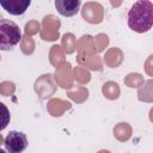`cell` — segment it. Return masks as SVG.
<instances>
[{
	"instance_id": "21",
	"label": "cell",
	"mask_w": 153,
	"mask_h": 153,
	"mask_svg": "<svg viewBox=\"0 0 153 153\" xmlns=\"http://www.w3.org/2000/svg\"><path fill=\"white\" fill-rule=\"evenodd\" d=\"M124 84L128 86V87H130V88H140L142 85H143V82H145V80H143V76L141 75V74H139V73H129L126 78H124Z\"/></svg>"
},
{
	"instance_id": "15",
	"label": "cell",
	"mask_w": 153,
	"mask_h": 153,
	"mask_svg": "<svg viewBox=\"0 0 153 153\" xmlns=\"http://www.w3.org/2000/svg\"><path fill=\"white\" fill-rule=\"evenodd\" d=\"M65 50L62 49L61 45H57V44H54L51 48H50V51H49V62L51 66H54L55 68L60 67L61 65H63L66 61H65Z\"/></svg>"
},
{
	"instance_id": "12",
	"label": "cell",
	"mask_w": 153,
	"mask_h": 153,
	"mask_svg": "<svg viewBox=\"0 0 153 153\" xmlns=\"http://www.w3.org/2000/svg\"><path fill=\"white\" fill-rule=\"evenodd\" d=\"M123 61V51L117 48V47H112L109 48L105 51L104 55V63L110 67V68H117Z\"/></svg>"
},
{
	"instance_id": "11",
	"label": "cell",
	"mask_w": 153,
	"mask_h": 153,
	"mask_svg": "<svg viewBox=\"0 0 153 153\" xmlns=\"http://www.w3.org/2000/svg\"><path fill=\"white\" fill-rule=\"evenodd\" d=\"M76 51L79 56L97 55V50L93 43V37L91 35H82L76 42Z\"/></svg>"
},
{
	"instance_id": "14",
	"label": "cell",
	"mask_w": 153,
	"mask_h": 153,
	"mask_svg": "<svg viewBox=\"0 0 153 153\" xmlns=\"http://www.w3.org/2000/svg\"><path fill=\"white\" fill-rule=\"evenodd\" d=\"M133 129L131 126L127 122H120L114 127V136L120 142H126L131 137Z\"/></svg>"
},
{
	"instance_id": "19",
	"label": "cell",
	"mask_w": 153,
	"mask_h": 153,
	"mask_svg": "<svg viewBox=\"0 0 153 153\" xmlns=\"http://www.w3.org/2000/svg\"><path fill=\"white\" fill-rule=\"evenodd\" d=\"M76 42L78 41H76L75 36L71 32H67L61 38V47L66 54H73L76 49Z\"/></svg>"
},
{
	"instance_id": "18",
	"label": "cell",
	"mask_w": 153,
	"mask_h": 153,
	"mask_svg": "<svg viewBox=\"0 0 153 153\" xmlns=\"http://www.w3.org/2000/svg\"><path fill=\"white\" fill-rule=\"evenodd\" d=\"M102 93H103V96L106 99L115 100V99H117L120 97L121 90H120V86H118L117 82H115V81H106L102 86Z\"/></svg>"
},
{
	"instance_id": "28",
	"label": "cell",
	"mask_w": 153,
	"mask_h": 153,
	"mask_svg": "<svg viewBox=\"0 0 153 153\" xmlns=\"http://www.w3.org/2000/svg\"><path fill=\"white\" fill-rule=\"evenodd\" d=\"M148 117H149V121L153 123V108L149 110V115H148Z\"/></svg>"
},
{
	"instance_id": "2",
	"label": "cell",
	"mask_w": 153,
	"mask_h": 153,
	"mask_svg": "<svg viewBox=\"0 0 153 153\" xmlns=\"http://www.w3.org/2000/svg\"><path fill=\"white\" fill-rule=\"evenodd\" d=\"M22 32L19 26L8 19H0V49L10 50L13 49L19 42H22Z\"/></svg>"
},
{
	"instance_id": "24",
	"label": "cell",
	"mask_w": 153,
	"mask_h": 153,
	"mask_svg": "<svg viewBox=\"0 0 153 153\" xmlns=\"http://www.w3.org/2000/svg\"><path fill=\"white\" fill-rule=\"evenodd\" d=\"M41 30H42V25H41V23L37 22V20H30V22H27V23L25 24V26H24V31H25V33L29 35V36L36 35V33L41 32Z\"/></svg>"
},
{
	"instance_id": "25",
	"label": "cell",
	"mask_w": 153,
	"mask_h": 153,
	"mask_svg": "<svg viewBox=\"0 0 153 153\" xmlns=\"http://www.w3.org/2000/svg\"><path fill=\"white\" fill-rule=\"evenodd\" d=\"M16 91V85L12 81H2L0 84V94L2 97L12 96Z\"/></svg>"
},
{
	"instance_id": "6",
	"label": "cell",
	"mask_w": 153,
	"mask_h": 153,
	"mask_svg": "<svg viewBox=\"0 0 153 153\" xmlns=\"http://www.w3.org/2000/svg\"><path fill=\"white\" fill-rule=\"evenodd\" d=\"M81 17L90 24H100L104 19V7L96 1H87L81 8Z\"/></svg>"
},
{
	"instance_id": "30",
	"label": "cell",
	"mask_w": 153,
	"mask_h": 153,
	"mask_svg": "<svg viewBox=\"0 0 153 153\" xmlns=\"http://www.w3.org/2000/svg\"><path fill=\"white\" fill-rule=\"evenodd\" d=\"M0 153H6V152H5V149H0Z\"/></svg>"
},
{
	"instance_id": "9",
	"label": "cell",
	"mask_w": 153,
	"mask_h": 153,
	"mask_svg": "<svg viewBox=\"0 0 153 153\" xmlns=\"http://www.w3.org/2000/svg\"><path fill=\"white\" fill-rule=\"evenodd\" d=\"M81 6L80 0H55V7L57 12L63 17L75 16Z\"/></svg>"
},
{
	"instance_id": "29",
	"label": "cell",
	"mask_w": 153,
	"mask_h": 153,
	"mask_svg": "<svg viewBox=\"0 0 153 153\" xmlns=\"http://www.w3.org/2000/svg\"><path fill=\"white\" fill-rule=\"evenodd\" d=\"M97 153H111L110 151H108V149H100L99 152H97Z\"/></svg>"
},
{
	"instance_id": "20",
	"label": "cell",
	"mask_w": 153,
	"mask_h": 153,
	"mask_svg": "<svg viewBox=\"0 0 153 153\" xmlns=\"http://www.w3.org/2000/svg\"><path fill=\"white\" fill-rule=\"evenodd\" d=\"M73 78H74V80H76V82L85 85V84L90 82L91 73L88 72L87 68H85L82 66H76L73 68Z\"/></svg>"
},
{
	"instance_id": "22",
	"label": "cell",
	"mask_w": 153,
	"mask_h": 153,
	"mask_svg": "<svg viewBox=\"0 0 153 153\" xmlns=\"http://www.w3.org/2000/svg\"><path fill=\"white\" fill-rule=\"evenodd\" d=\"M20 50L24 55H31L35 51V41L32 39L31 36L24 35L20 42Z\"/></svg>"
},
{
	"instance_id": "27",
	"label": "cell",
	"mask_w": 153,
	"mask_h": 153,
	"mask_svg": "<svg viewBox=\"0 0 153 153\" xmlns=\"http://www.w3.org/2000/svg\"><path fill=\"white\" fill-rule=\"evenodd\" d=\"M0 105H1V109H2V115H4V120H2V124H1V130L7 126V123H8V121H10V112L7 111V109H6V106H5V104L4 103H0Z\"/></svg>"
},
{
	"instance_id": "3",
	"label": "cell",
	"mask_w": 153,
	"mask_h": 153,
	"mask_svg": "<svg viewBox=\"0 0 153 153\" xmlns=\"http://www.w3.org/2000/svg\"><path fill=\"white\" fill-rule=\"evenodd\" d=\"M54 80V75L50 73L43 74L36 79L33 88L41 99H48L54 96V93L56 92V85Z\"/></svg>"
},
{
	"instance_id": "4",
	"label": "cell",
	"mask_w": 153,
	"mask_h": 153,
	"mask_svg": "<svg viewBox=\"0 0 153 153\" xmlns=\"http://www.w3.org/2000/svg\"><path fill=\"white\" fill-rule=\"evenodd\" d=\"M61 26V22L53 14H48L42 20V30L41 38L43 41H56L60 37L59 29Z\"/></svg>"
},
{
	"instance_id": "26",
	"label": "cell",
	"mask_w": 153,
	"mask_h": 153,
	"mask_svg": "<svg viewBox=\"0 0 153 153\" xmlns=\"http://www.w3.org/2000/svg\"><path fill=\"white\" fill-rule=\"evenodd\" d=\"M143 67H145V72H146V74L149 75V76H153V54L149 55V56L146 59Z\"/></svg>"
},
{
	"instance_id": "8",
	"label": "cell",
	"mask_w": 153,
	"mask_h": 153,
	"mask_svg": "<svg viewBox=\"0 0 153 153\" xmlns=\"http://www.w3.org/2000/svg\"><path fill=\"white\" fill-rule=\"evenodd\" d=\"M30 0H1L0 5L12 16H22L30 6Z\"/></svg>"
},
{
	"instance_id": "13",
	"label": "cell",
	"mask_w": 153,
	"mask_h": 153,
	"mask_svg": "<svg viewBox=\"0 0 153 153\" xmlns=\"http://www.w3.org/2000/svg\"><path fill=\"white\" fill-rule=\"evenodd\" d=\"M76 62L79 66H82L91 71H102L103 62L98 55H88V56H76Z\"/></svg>"
},
{
	"instance_id": "17",
	"label": "cell",
	"mask_w": 153,
	"mask_h": 153,
	"mask_svg": "<svg viewBox=\"0 0 153 153\" xmlns=\"http://www.w3.org/2000/svg\"><path fill=\"white\" fill-rule=\"evenodd\" d=\"M137 99L143 103H153V79L145 81L137 90Z\"/></svg>"
},
{
	"instance_id": "16",
	"label": "cell",
	"mask_w": 153,
	"mask_h": 153,
	"mask_svg": "<svg viewBox=\"0 0 153 153\" xmlns=\"http://www.w3.org/2000/svg\"><path fill=\"white\" fill-rule=\"evenodd\" d=\"M66 94L73 102L81 104L88 98V90L85 86H73L71 90L66 92Z\"/></svg>"
},
{
	"instance_id": "5",
	"label": "cell",
	"mask_w": 153,
	"mask_h": 153,
	"mask_svg": "<svg viewBox=\"0 0 153 153\" xmlns=\"http://www.w3.org/2000/svg\"><path fill=\"white\" fill-rule=\"evenodd\" d=\"M4 146L10 153H22L27 147L26 135L22 131L11 130L4 139Z\"/></svg>"
},
{
	"instance_id": "10",
	"label": "cell",
	"mask_w": 153,
	"mask_h": 153,
	"mask_svg": "<svg viewBox=\"0 0 153 153\" xmlns=\"http://www.w3.org/2000/svg\"><path fill=\"white\" fill-rule=\"evenodd\" d=\"M71 108H72L71 102H67V100H63L60 98H51L47 104V111L53 117L62 116Z\"/></svg>"
},
{
	"instance_id": "23",
	"label": "cell",
	"mask_w": 153,
	"mask_h": 153,
	"mask_svg": "<svg viewBox=\"0 0 153 153\" xmlns=\"http://www.w3.org/2000/svg\"><path fill=\"white\" fill-rule=\"evenodd\" d=\"M93 43L97 53H102L109 45V37L105 33H98L96 37H93Z\"/></svg>"
},
{
	"instance_id": "7",
	"label": "cell",
	"mask_w": 153,
	"mask_h": 153,
	"mask_svg": "<svg viewBox=\"0 0 153 153\" xmlns=\"http://www.w3.org/2000/svg\"><path fill=\"white\" fill-rule=\"evenodd\" d=\"M54 79L57 86L62 87V88H72L73 87V69L69 62H65L63 65H61L60 67L56 68L55 74H54Z\"/></svg>"
},
{
	"instance_id": "1",
	"label": "cell",
	"mask_w": 153,
	"mask_h": 153,
	"mask_svg": "<svg viewBox=\"0 0 153 153\" xmlns=\"http://www.w3.org/2000/svg\"><path fill=\"white\" fill-rule=\"evenodd\" d=\"M128 26L139 33L149 31L153 26V4L148 0L134 2L128 11Z\"/></svg>"
}]
</instances>
